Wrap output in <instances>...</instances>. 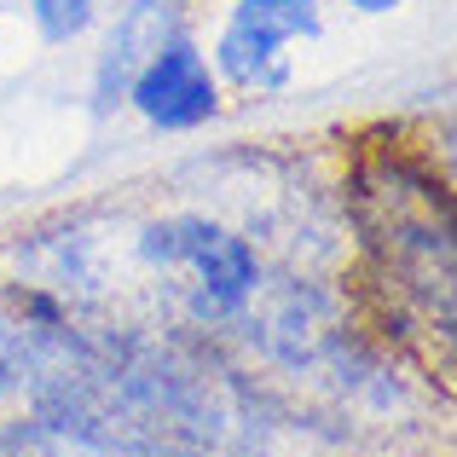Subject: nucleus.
Masks as SVG:
<instances>
[{
	"instance_id": "6",
	"label": "nucleus",
	"mask_w": 457,
	"mask_h": 457,
	"mask_svg": "<svg viewBox=\"0 0 457 457\" xmlns=\"http://www.w3.org/2000/svg\"><path fill=\"white\" fill-rule=\"evenodd\" d=\"M23 12H29L35 35H41L46 46H70V41H81L104 12H116V0H23Z\"/></svg>"
},
{
	"instance_id": "4",
	"label": "nucleus",
	"mask_w": 457,
	"mask_h": 457,
	"mask_svg": "<svg viewBox=\"0 0 457 457\" xmlns=\"http://www.w3.org/2000/svg\"><path fill=\"white\" fill-rule=\"evenodd\" d=\"M179 29H186V0H116V18L104 29L99 64H93V99H99V111L122 104L128 76Z\"/></svg>"
},
{
	"instance_id": "1",
	"label": "nucleus",
	"mask_w": 457,
	"mask_h": 457,
	"mask_svg": "<svg viewBox=\"0 0 457 457\" xmlns=\"http://www.w3.org/2000/svg\"><path fill=\"white\" fill-rule=\"evenodd\" d=\"M128 261L145 272L151 295L191 330H232L255 307L267 267L237 226L197 209H168L134 226Z\"/></svg>"
},
{
	"instance_id": "7",
	"label": "nucleus",
	"mask_w": 457,
	"mask_h": 457,
	"mask_svg": "<svg viewBox=\"0 0 457 457\" xmlns=\"http://www.w3.org/2000/svg\"><path fill=\"white\" fill-rule=\"evenodd\" d=\"M347 6H353L359 18H388V12H400L405 0H347Z\"/></svg>"
},
{
	"instance_id": "5",
	"label": "nucleus",
	"mask_w": 457,
	"mask_h": 457,
	"mask_svg": "<svg viewBox=\"0 0 457 457\" xmlns=\"http://www.w3.org/2000/svg\"><path fill=\"white\" fill-rule=\"evenodd\" d=\"M46 457H214L203 440H179V435H145V428H111V435H87L53 446Z\"/></svg>"
},
{
	"instance_id": "3",
	"label": "nucleus",
	"mask_w": 457,
	"mask_h": 457,
	"mask_svg": "<svg viewBox=\"0 0 457 457\" xmlns=\"http://www.w3.org/2000/svg\"><path fill=\"white\" fill-rule=\"evenodd\" d=\"M122 104H134L139 122L156 134H191L220 116V76H214L209 53L191 41V29H179L128 76Z\"/></svg>"
},
{
	"instance_id": "2",
	"label": "nucleus",
	"mask_w": 457,
	"mask_h": 457,
	"mask_svg": "<svg viewBox=\"0 0 457 457\" xmlns=\"http://www.w3.org/2000/svg\"><path fill=\"white\" fill-rule=\"evenodd\" d=\"M324 12L319 0H232L220 35H214V76L244 93H278L290 87V46L319 41Z\"/></svg>"
}]
</instances>
